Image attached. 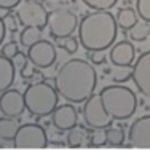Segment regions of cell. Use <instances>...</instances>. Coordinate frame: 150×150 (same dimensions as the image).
Returning <instances> with one entry per match:
<instances>
[{
	"mask_svg": "<svg viewBox=\"0 0 150 150\" xmlns=\"http://www.w3.org/2000/svg\"><path fill=\"white\" fill-rule=\"evenodd\" d=\"M98 74L91 62L85 59H69L54 75V88L70 104H81L94 93Z\"/></svg>",
	"mask_w": 150,
	"mask_h": 150,
	"instance_id": "1",
	"label": "cell"
},
{
	"mask_svg": "<svg viewBox=\"0 0 150 150\" xmlns=\"http://www.w3.org/2000/svg\"><path fill=\"white\" fill-rule=\"evenodd\" d=\"M77 30L78 42L86 51H104L115 42L118 24L109 10H93L80 19Z\"/></svg>",
	"mask_w": 150,
	"mask_h": 150,
	"instance_id": "2",
	"label": "cell"
},
{
	"mask_svg": "<svg viewBox=\"0 0 150 150\" xmlns=\"http://www.w3.org/2000/svg\"><path fill=\"white\" fill-rule=\"evenodd\" d=\"M99 96L104 109L113 120L131 118L137 109V98L134 91L123 85H110L102 88Z\"/></svg>",
	"mask_w": 150,
	"mask_h": 150,
	"instance_id": "3",
	"label": "cell"
},
{
	"mask_svg": "<svg viewBox=\"0 0 150 150\" xmlns=\"http://www.w3.org/2000/svg\"><path fill=\"white\" fill-rule=\"evenodd\" d=\"M26 110L34 117H48L53 113L59 102V94L53 85L40 80L27 85L24 91Z\"/></svg>",
	"mask_w": 150,
	"mask_h": 150,
	"instance_id": "4",
	"label": "cell"
},
{
	"mask_svg": "<svg viewBox=\"0 0 150 150\" xmlns=\"http://www.w3.org/2000/svg\"><path fill=\"white\" fill-rule=\"evenodd\" d=\"M78 16L67 6H58L48 13V29L53 38H62L74 35L78 29Z\"/></svg>",
	"mask_w": 150,
	"mask_h": 150,
	"instance_id": "5",
	"label": "cell"
},
{
	"mask_svg": "<svg viewBox=\"0 0 150 150\" xmlns=\"http://www.w3.org/2000/svg\"><path fill=\"white\" fill-rule=\"evenodd\" d=\"M81 113H83V120L85 125L91 129H105V128L112 126L113 118L107 113V110L102 105L101 101V96L98 94H93L85 101L83 109H81Z\"/></svg>",
	"mask_w": 150,
	"mask_h": 150,
	"instance_id": "6",
	"label": "cell"
},
{
	"mask_svg": "<svg viewBox=\"0 0 150 150\" xmlns=\"http://www.w3.org/2000/svg\"><path fill=\"white\" fill-rule=\"evenodd\" d=\"M48 145L46 131L37 123H26L18 128V133L13 137L15 149H45Z\"/></svg>",
	"mask_w": 150,
	"mask_h": 150,
	"instance_id": "7",
	"label": "cell"
},
{
	"mask_svg": "<svg viewBox=\"0 0 150 150\" xmlns=\"http://www.w3.org/2000/svg\"><path fill=\"white\" fill-rule=\"evenodd\" d=\"M16 19L21 26H35L43 29L48 24V11L38 0H21L16 6Z\"/></svg>",
	"mask_w": 150,
	"mask_h": 150,
	"instance_id": "8",
	"label": "cell"
},
{
	"mask_svg": "<svg viewBox=\"0 0 150 150\" xmlns=\"http://www.w3.org/2000/svg\"><path fill=\"white\" fill-rule=\"evenodd\" d=\"M27 58L37 69H48L56 62V46L50 40H37L27 48Z\"/></svg>",
	"mask_w": 150,
	"mask_h": 150,
	"instance_id": "9",
	"label": "cell"
},
{
	"mask_svg": "<svg viewBox=\"0 0 150 150\" xmlns=\"http://www.w3.org/2000/svg\"><path fill=\"white\" fill-rule=\"evenodd\" d=\"M133 81L142 96L150 99V51H145L133 62Z\"/></svg>",
	"mask_w": 150,
	"mask_h": 150,
	"instance_id": "10",
	"label": "cell"
},
{
	"mask_svg": "<svg viewBox=\"0 0 150 150\" xmlns=\"http://www.w3.org/2000/svg\"><path fill=\"white\" fill-rule=\"evenodd\" d=\"M26 110V102H24V94L18 90H8L0 93V112L5 117H13L18 118Z\"/></svg>",
	"mask_w": 150,
	"mask_h": 150,
	"instance_id": "11",
	"label": "cell"
},
{
	"mask_svg": "<svg viewBox=\"0 0 150 150\" xmlns=\"http://www.w3.org/2000/svg\"><path fill=\"white\" fill-rule=\"evenodd\" d=\"M128 141L131 147L150 149V115L139 117L129 126Z\"/></svg>",
	"mask_w": 150,
	"mask_h": 150,
	"instance_id": "12",
	"label": "cell"
},
{
	"mask_svg": "<svg viewBox=\"0 0 150 150\" xmlns=\"http://www.w3.org/2000/svg\"><path fill=\"white\" fill-rule=\"evenodd\" d=\"M51 123L59 131H69L70 128H74L78 123L77 109L70 102L69 104H62V105H56V109L51 113Z\"/></svg>",
	"mask_w": 150,
	"mask_h": 150,
	"instance_id": "13",
	"label": "cell"
},
{
	"mask_svg": "<svg viewBox=\"0 0 150 150\" xmlns=\"http://www.w3.org/2000/svg\"><path fill=\"white\" fill-rule=\"evenodd\" d=\"M109 59L113 66H131L136 59V48L129 40H121L110 48Z\"/></svg>",
	"mask_w": 150,
	"mask_h": 150,
	"instance_id": "14",
	"label": "cell"
},
{
	"mask_svg": "<svg viewBox=\"0 0 150 150\" xmlns=\"http://www.w3.org/2000/svg\"><path fill=\"white\" fill-rule=\"evenodd\" d=\"M15 75L16 67L13 61L0 54V93L11 88V85L15 83Z\"/></svg>",
	"mask_w": 150,
	"mask_h": 150,
	"instance_id": "15",
	"label": "cell"
},
{
	"mask_svg": "<svg viewBox=\"0 0 150 150\" xmlns=\"http://www.w3.org/2000/svg\"><path fill=\"white\" fill-rule=\"evenodd\" d=\"M117 24H118L120 29H123L125 32H128L131 27L137 23V13H136V8H131V6H126V8H120L115 15Z\"/></svg>",
	"mask_w": 150,
	"mask_h": 150,
	"instance_id": "16",
	"label": "cell"
},
{
	"mask_svg": "<svg viewBox=\"0 0 150 150\" xmlns=\"http://www.w3.org/2000/svg\"><path fill=\"white\" fill-rule=\"evenodd\" d=\"M18 128H19V123L16 118L3 115L0 118V141H13V137L18 133Z\"/></svg>",
	"mask_w": 150,
	"mask_h": 150,
	"instance_id": "17",
	"label": "cell"
},
{
	"mask_svg": "<svg viewBox=\"0 0 150 150\" xmlns=\"http://www.w3.org/2000/svg\"><path fill=\"white\" fill-rule=\"evenodd\" d=\"M88 139V134H86V129L81 126H78V125H75L74 128H70L69 131H67V136H66V142L69 147L72 149H78L81 147V145L85 144V142Z\"/></svg>",
	"mask_w": 150,
	"mask_h": 150,
	"instance_id": "18",
	"label": "cell"
},
{
	"mask_svg": "<svg viewBox=\"0 0 150 150\" xmlns=\"http://www.w3.org/2000/svg\"><path fill=\"white\" fill-rule=\"evenodd\" d=\"M42 38V29L35 26H23V30L19 32V43L26 48H29L32 43Z\"/></svg>",
	"mask_w": 150,
	"mask_h": 150,
	"instance_id": "19",
	"label": "cell"
},
{
	"mask_svg": "<svg viewBox=\"0 0 150 150\" xmlns=\"http://www.w3.org/2000/svg\"><path fill=\"white\" fill-rule=\"evenodd\" d=\"M128 34H129V38L133 42H144L150 34V23H147V21H144V19L137 21V23L128 30Z\"/></svg>",
	"mask_w": 150,
	"mask_h": 150,
	"instance_id": "20",
	"label": "cell"
},
{
	"mask_svg": "<svg viewBox=\"0 0 150 150\" xmlns=\"http://www.w3.org/2000/svg\"><path fill=\"white\" fill-rule=\"evenodd\" d=\"M105 137H107V144L112 145V147H120V145L125 144V139H126V134H125L123 128H115V126H109L105 128Z\"/></svg>",
	"mask_w": 150,
	"mask_h": 150,
	"instance_id": "21",
	"label": "cell"
},
{
	"mask_svg": "<svg viewBox=\"0 0 150 150\" xmlns=\"http://www.w3.org/2000/svg\"><path fill=\"white\" fill-rule=\"evenodd\" d=\"M109 72L115 83H126L129 78H133V66H113V69Z\"/></svg>",
	"mask_w": 150,
	"mask_h": 150,
	"instance_id": "22",
	"label": "cell"
},
{
	"mask_svg": "<svg viewBox=\"0 0 150 150\" xmlns=\"http://www.w3.org/2000/svg\"><path fill=\"white\" fill-rule=\"evenodd\" d=\"M56 43H58L59 48L66 50L69 54H75V53L78 51V45H80V42H78L74 35H69V37L56 38Z\"/></svg>",
	"mask_w": 150,
	"mask_h": 150,
	"instance_id": "23",
	"label": "cell"
},
{
	"mask_svg": "<svg viewBox=\"0 0 150 150\" xmlns=\"http://www.w3.org/2000/svg\"><path fill=\"white\" fill-rule=\"evenodd\" d=\"M91 10H110L117 5L118 0H81Z\"/></svg>",
	"mask_w": 150,
	"mask_h": 150,
	"instance_id": "24",
	"label": "cell"
},
{
	"mask_svg": "<svg viewBox=\"0 0 150 150\" xmlns=\"http://www.w3.org/2000/svg\"><path fill=\"white\" fill-rule=\"evenodd\" d=\"M136 13L139 19L150 23V0H136Z\"/></svg>",
	"mask_w": 150,
	"mask_h": 150,
	"instance_id": "25",
	"label": "cell"
},
{
	"mask_svg": "<svg viewBox=\"0 0 150 150\" xmlns=\"http://www.w3.org/2000/svg\"><path fill=\"white\" fill-rule=\"evenodd\" d=\"M88 145H90V147H102V145H107L105 131L94 129V133L90 136V139H88Z\"/></svg>",
	"mask_w": 150,
	"mask_h": 150,
	"instance_id": "26",
	"label": "cell"
},
{
	"mask_svg": "<svg viewBox=\"0 0 150 150\" xmlns=\"http://www.w3.org/2000/svg\"><path fill=\"white\" fill-rule=\"evenodd\" d=\"M18 51H19V45H18L15 40H10L8 43H5V45L2 46L0 54L5 56V58H8V59H13V56H15Z\"/></svg>",
	"mask_w": 150,
	"mask_h": 150,
	"instance_id": "27",
	"label": "cell"
},
{
	"mask_svg": "<svg viewBox=\"0 0 150 150\" xmlns=\"http://www.w3.org/2000/svg\"><path fill=\"white\" fill-rule=\"evenodd\" d=\"M35 69H37V67H35L34 64L30 62V61H27V62L24 64V66L21 67V69H19V75L23 77V80H29V78H35V77H37V74H38Z\"/></svg>",
	"mask_w": 150,
	"mask_h": 150,
	"instance_id": "28",
	"label": "cell"
},
{
	"mask_svg": "<svg viewBox=\"0 0 150 150\" xmlns=\"http://www.w3.org/2000/svg\"><path fill=\"white\" fill-rule=\"evenodd\" d=\"M13 64H15V67L18 70L21 69V67L24 66V64L27 62V61H29V58H27V53H23V51H18L15 56H13Z\"/></svg>",
	"mask_w": 150,
	"mask_h": 150,
	"instance_id": "29",
	"label": "cell"
},
{
	"mask_svg": "<svg viewBox=\"0 0 150 150\" xmlns=\"http://www.w3.org/2000/svg\"><path fill=\"white\" fill-rule=\"evenodd\" d=\"M88 58L93 64H104L105 62V56L102 54V51L99 50H93V51H88Z\"/></svg>",
	"mask_w": 150,
	"mask_h": 150,
	"instance_id": "30",
	"label": "cell"
},
{
	"mask_svg": "<svg viewBox=\"0 0 150 150\" xmlns=\"http://www.w3.org/2000/svg\"><path fill=\"white\" fill-rule=\"evenodd\" d=\"M21 3V0H0V8L2 10H13Z\"/></svg>",
	"mask_w": 150,
	"mask_h": 150,
	"instance_id": "31",
	"label": "cell"
},
{
	"mask_svg": "<svg viewBox=\"0 0 150 150\" xmlns=\"http://www.w3.org/2000/svg\"><path fill=\"white\" fill-rule=\"evenodd\" d=\"M3 21H5V27H6V29L16 30V21H15V18L11 16V13H8V15L3 18Z\"/></svg>",
	"mask_w": 150,
	"mask_h": 150,
	"instance_id": "32",
	"label": "cell"
},
{
	"mask_svg": "<svg viewBox=\"0 0 150 150\" xmlns=\"http://www.w3.org/2000/svg\"><path fill=\"white\" fill-rule=\"evenodd\" d=\"M5 35H6L5 21H3V18H2V16H0V45L3 43V40H5Z\"/></svg>",
	"mask_w": 150,
	"mask_h": 150,
	"instance_id": "33",
	"label": "cell"
},
{
	"mask_svg": "<svg viewBox=\"0 0 150 150\" xmlns=\"http://www.w3.org/2000/svg\"><path fill=\"white\" fill-rule=\"evenodd\" d=\"M40 2H42V0H40Z\"/></svg>",
	"mask_w": 150,
	"mask_h": 150,
	"instance_id": "34",
	"label": "cell"
}]
</instances>
